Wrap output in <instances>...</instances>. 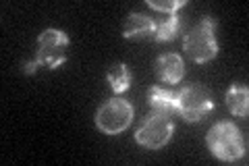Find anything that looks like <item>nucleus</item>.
Here are the masks:
<instances>
[{"mask_svg": "<svg viewBox=\"0 0 249 166\" xmlns=\"http://www.w3.org/2000/svg\"><path fill=\"white\" fill-rule=\"evenodd\" d=\"M206 144L210 148V152L222 162H235L245 156V139L241 137L237 125L231 121L216 123L208 131Z\"/></svg>", "mask_w": 249, "mask_h": 166, "instance_id": "2", "label": "nucleus"}, {"mask_svg": "<svg viewBox=\"0 0 249 166\" xmlns=\"http://www.w3.org/2000/svg\"><path fill=\"white\" fill-rule=\"evenodd\" d=\"M106 81L110 83V88L114 93H124L129 88H131V71L127 65H114L110 71L106 73Z\"/></svg>", "mask_w": 249, "mask_h": 166, "instance_id": "11", "label": "nucleus"}, {"mask_svg": "<svg viewBox=\"0 0 249 166\" xmlns=\"http://www.w3.org/2000/svg\"><path fill=\"white\" fill-rule=\"evenodd\" d=\"M214 102L212 93L204 85H187V88L177 92L175 100V112L183 116L189 123H199L208 112H212Z\"/></svg>", "mask_w": 249, "mask_h": 166, "instance_id": "4", "label": "nucleus"}, {"mask_svg": "<svg viewBox=\"0 0 249 166\" xmlns=\"http://www.w3.org/2000/svg\"><path fill=\"white\" fill-rule=\"evenodd\" d=\"M227 106L231 110V114L245 118L249 112V90L245 85L232 83L227 90Z\"/></svg>", "mask_w": 249, "mask_h": 166, "instance_id": "9", "label": "nucleus"}, {"mask_svg": "<svg viewBox=\"0 0 249 166\" xmlns=\"http://www.w3.org/2000/svg\"><path fill=\"white\" fill-rule=\"evenodd\" d=\"M67 48H69V36L62 29H44L37 37L36 58L23 65V73L31 75L37 69H58L67 60Z\"/></svg>", "mask_w": 249, "mask_h": 166, "instance_id": "1", "label": "nucleus"}, {"mask_svg": "<svg viewBox=\"0 0 249 166\" xmlns=\"http://www.w3.org/2000/svg\"><path fill=\"white\" fill-rule=\"evenodd\" d=\"M133 121V104L124 98H112L104 102L96 112V127L106 135H119Z\"/></svg>", "mask_w": 249, "mask_h": 166, "instance_id": "6", "label": "nucleus"}, {"mask_svg": "<svg viewBox=\"0 0 249 166\" xmlns=\"http://www.w3.org/2000/svg\"><path fill=\"white\" fill-rule=\"evenodd\" d=\"M177 34H178V15L168 13L164 19H160L156 23L154 39L156 42H170V39L177 37Z\"/></svg>", "mask_w": 249, "mask_h": 166, "instance_id": "12", "label": "nucleus"}, {"mask_svg": "<svg viewBox=\"0 0 249 166\" xmlns=\"http://www.w3.org/2000/svg\"><path fill=\"white\" fill-rule=\"evenodd\" d=\"M156 21L152 17H147L143 13H131L127 19V25L123 29L124 39H139V37H154Z\"/></svg>", "mask_w": 249, "mask_h": 166, "instance_id": "8", "label": "nucleus"}, {"mask_svg": "<svg viewBox=\"0 0 249 166\" xmlns=\"http://www.w3.org/2000/svg\"><path fill=\"white\" fill-rule=\"evenodd\" d=\"M156 75H158V79L162 83L177 85L185 75L183 58L175 52L162 54V56H158V60H156Z\"/></svg>", "mask_w": 249, "mask_h": 166, "instance_id": "7", "label": "nucleus"}, {"mask_svg": "<svg viewBox=\"0 0 249 166\" xmlns=\"http://www.w3.org/2000/svg\"><path fill=\"white\" fill-rule=\"evenodd\" d=\"M175 133V123L170 114L152 110L142 123V127L135 131V141L145 149H160L164 148Z\"/></svg>", "mask_w": 249, "mask_h": 166, "instance_id": "5", "label": "nucleus"}, {"mask_svg": "<svg viewBox=\"0 0 249 166\" xmlns=\"http://www.w3.org/2000/svg\"><path fill=\"white\" fill-rule=\"evenodd\" d=\"M147 100H150L152 110H158V112H166V114H170V112L175 110L177 92H175V90L158 88V85H152L150 92H147Z\"/></svg>", "mask_w": 249, "mask_h": 166, "instance_id": "10", "label": "nucleus"}, {"mask_svg": "<svg viewBox=\"0 0 249 166\" xmlns=\"http://www.w3.org/2000/svg\"><path fill=\"white\" fill-rule=\"evenodd\" d=\"M214 29H216V21L212 17H204L183 39V50L197 65H204V62L216 58L218 42H216Z\"/></svg>", "mask_w": 249, "mask_h": 166, "instance_id": "3", "label": "nucleus"}, {"mask_svg": "<svg viewBox=\"0 0 249 166\" xmlns=\"http://www.w3.org/2000/svg\"><path fill=\"white\" fill-rule=\"evenodd\" d=\"M147 4L152 6V9L160 11V13H177L178 9H183L187 4V0H168V2H160V0H147Z\"/></svg>", "mask_w": 249, "mask_h": 166, "instance_id": "13", "label": "nucleus"}]
</instances>
